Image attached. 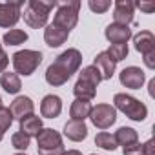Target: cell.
Returning <instances> with one entry per match:
<instances>
[{"label":"cell","instance_id":"obj_36","mask_svg":"<svg viewBox=\"0 0 155 155\" xmlns=\"http://www.w3.org/2000/svg\"><path fill=\"white\" fill-rule=\"evenodd\" d=\"M62 155H82L79 150H68V151H64Z\"/></svg>","mask_w":155,"mask_h":155},{"label":"cell","instance_id":"obj_29","mask_svg":"<svg viewBox=\"0 0 155 155\" xmlns=\"http://www.w3.org/2000/svg\"><path fill=\"white\" fill-rule=\"evenodd\" d=\"M88 6L93 13H106L111 8V2L110 0H90Z\"/></svg>","mask_w":155,"mask_h":155},{"label":"cell","instance_id":"obj_37","mask_svg":"<svg viewBox=\"0 0 155 155\" xmlns=\"http://www.w3.org/2000/svg\"><path fill=\"white\" fill-rule=\"evenodd\" d=\"M2 139H4V133H2V131H0V140H2Z\"/></svg>","mask_w":155,"mask_h":155},{"label":"cell","instance_id":"obj_22","mask_svg":"<svg viewBox=\"0 0 155 155\" xmlns=\"http://www.w3.org/2000/svg\"><path fill=\"white\" fill-rule=\"evenodd\" d=\"M113 137H115L117 144H120V146H128V144H133V142L139 140V133L133 128H126V126L124 128H119Z\"/></svg>","mask_w":155,"mask_h":155},{"label":"cell","instance_id":"obj_31","mask_svg":"<svg viewBox=\"0 0 155 155\" xmlns=\"http://www.w3.org/2000/svg\"><path fill=\"white\" fill-rule=\"evenodd\" d=\"M8 64H9V57L6 55V51L2 49V44H0V73H4V71H6Z\"/></svg>","mask_w":155,"mask_h":155},{"label":"cell","instance_id":"obj_5","mask_svg":"<svg viewBox=\"0 0 155 155\" xmlns=\"http://www.w3.org/2000/svg\"><path fill=\"white\" fill-rule=\"evenodd\" d=\"M38 155H62L66 150L62 146V137L53 128H42L37 135Z\"/></svg>","mask_w":155,"mask_h":155},{"label":"cell","instance_id":"obj_24","mask_svg":"<svg viewBox=\"0 0 155 155\" xmlns=\"http://www.w3.org/2000/svg\"><path fill=\"white\" fill-rule=\"evenodd\" d=\"M95 144L99 146V148H102V150H108V151H113V150H117V140H115V137L111 135V133H108V131H101V133H97V137H95Z\"/></svg>","mask_w":155,"mask_h":155},{"label":"cell","instance_id":"obj_32","mask_svg":"<svg viewBox=\"0 0 155 155\" xmlns=\"http://www.w3.org/2000/svg\"><path fill=\"white\" fill-rule=\"evenodd\" d=\"M142 57H144V64H146V68L155 69V51H150V53H146V55H142Z\"/></svg>","mask_w":155,"mask_h":155},{"label":"cell","instance_id":"obj_13","mask_svg":"<svg viewBox=\"0 0 155 155\" xmlns=\"http://www.w3.org/2000/svg\"><path fill=\"white\" fill-rule=\"evenodd\" d=\"M62 111V101L57 95H46L40 102V113L46 119H57Z\"/></svg>","mask_w":155,"mask_h":155},{"label":"cell","instance_id":"obj_38","mask_svg":"<svg viewBox=\"0 0 155 155\" xmlns=\"http://www.w3.org/2000/svg\"><path fill=\"white\" fill-rule=\"evenodd\" d=\"M17 155H26V153H17Z\"/></svg>","mask_w":155,"mask_h":155},{"label":"cell","instance_id":"obj_25","mask_svg":"<svg viewBox=\"0 0 155 155\" xmlns=\"http://www.w3.org/2000/svg\"><path fill=\"white\" fill-rule=\"evenodd\" d=\"M26 40H28V33L22 29H9L4 35V42L8 46H18V44H24Z\"/></svg>","mask_w":155,"mask_h":155},{"label":"cell","instance_id":"obj_27","mask_svg":"<svg viewBox=\"0 0 155 155\" xmlns=\"http://www.w3.org/2000/svg\"><path fill=\"white\" fill-rule=\"evenodd\" d=\"M13 124V113L9 108H4V106H0V131H6L9 130V126Z\"/></svg>","mask_w":155,"mask_h":155},{"label":"cell","instance_id":"obj_33","mask_svg":"<svg viewBox=\"0 0 155 155\" xmlns=\"http://www.w3.org/2000/svg\"><path fill=\"white\" fill-rule=\"evenodd\" d=\"M142 151H144V155H155V140L150 139L148 142H144L142 144Z\"/></svg>","mask_w":155,"mask_h":155},{"label":"cell","instance_id":"obj_11","mask_svg":"<svg viewBox=\"0 0 155 155\" xmlns=\"http://www.w3.org/2000/svg\"><path fill=\"white\" fill-rule=\"evenodd\" d=\"M106 38L111 42V44H126L130 38H131V29L128 26H120V24H110L104 31Z\"/></svg>","mask_w":155,"mask_h":155},{"label":"cell","instance_id":"obj_23","mask_svg":"<svg viewBox=\"0 0 155 155\" xmlns=\"http://www.w3.org/2000/svg\"><path fill=\"white\" fill-rule=\"evenodd\" d=\"M79 81H82V82H88V84H91V86H99V82L102 81V77H101V73H99V69L95 68V66H86V68H82V71L79 73Z\"/></svg>","mask_w":155,"mask_h":155},{"label":"cell","instance_id":"obj_19","mask_svg":"<svg viewBox=\"0 0 155 155\" xmlns=\"http://www.w3.org/2000/svg\"><path fill=\"white\" fill-rule=\"evenodd\" d=\"M0 86L4 88V91H8V93L15 95V93H18V91H20V88H22V84H20V77H18L17 73L4 71V73H2V77H0Z\"/></svg>","mask_w":155,"mask_h":155},{"label":"cell","instance_id":"obj_14","mask_svg":"<svg viewBox=\"0 0 155 155\" xmlns=\"http://www.w3.org/2000/svg\"><path fill=\"white\" fill-rule=\"evenodd\" d=\"M64 135L73 142H81L88 137V128L84 120H68L64 124Z\"/></svg>","mask_w":155,"mask_h":155},{"label":"cell","instance_id":"obj_30","mask_svg":"<svg viewBox=\"0 0 155 155\" xmlns=\"http://www.w3.org/2000/svg\"><path fill=\"white\" fill-rule=\"evenodd\" d=\"M122 153H124V155H144V151H142V144L137 140V142H133V144L122 146Z\"/></svg>","mask_w":155,"mask_h":155},{"label":"cell","instance_id":"obj_35","mask_svg":"<svg viewBox=\"0 0 155 155\" xmlns=\"http://www.w3.org/2000/svg\"><path fill=\"white\" fill-rule=\"evenodd\" d=\"M150 97H155V79L150 81Z\"/></svg>","mask_w":155,"mask_h":155},{"label":"cell","instance_id":"obj_16","mask_svg":"<svg viewBox=\"0 0 155 155\" xmlns=\"http://www.w3.org/2000/svg\"><path fill=\"white\" fill-rule=\"evenodd\" d=\"M68 37H69V31L60 29V28H57V26H53V24H49V26L46 28V31H44V40H46V44H48L49 48H58V46H62V44L68 40Z\"/></svg>","mask_w":155,"mask_h":155},{"label":"cell","instance_id":"obj_9","mask_svg":"<svg viewBox=\"0 0 155 155\" xmlns=\"http://www.w3.org/2000/svg\"><path fill=\"white\" fill-rule=\"evenodd\" d=\"M24 4L22 2H8L2 4L0 2V28H9L15 26L20 20V8Z\"/></svg>","mask_w":155,"mask_h":155},{"label":"cell","instance_id":"obj_3","mask_svg":"<svg viewBox=\"0 0 155 155\" xmlns=\"http://www.w3.org/2000/svg\"><path fill=\"white\" fill-rule=\"evenodd\" d=\"M113 102H115V108L120 110L126 117H130L131 120H144L148 117V108L144 106V102H140L139 99L131 97V95H126V93H117L113 97Z\"/></svg>","mask_w":155,"mask_h":155},{"label":"cell","instance_id":"obj_40","mask_svg":"<svg viewBox=\"0 0 155 155\" xmlns=\"http://www.w3.org/2000/svg\"><path fill=\"white\" fill-rule=\"evenodd\" d=\"M91 155H95V153H91Z\"/></svg>","mask_w":155,"mask_h":155},{"label":"cell","instance_id":"obj_1","mask_svg":"<svg viewBox=\"0 0 155 155\" xmlns=\"http://www.w3.org/2000/svg\"><path fill=\"white\" fill-rule=\"evenodd\" d=\"M81 64H82V55H81L79 49H75V48L66 49L46 69V82L51 84V86L66 84L71 79V75L77 73V69L81 68Z\"/></svg>","mask_w":155,"mask_h":155},{"label":"cell","instance_id":"obj_8","mask_svg":"<svg viewBox=\"0 0 155 155\" xmlns=\"http://www.w3.org/2000/svg\"><path fill=\"white\" fill-rule=\"evenodd\" d=\"M120 79V84L124 88H130V90H140L144 81H146V75L140 68L137 66H130V68H124L119 75Z\"/></svg>","mask_w":155,"mask_h":155},{"label":"cell","instance_id":"obj_7","mask_svg":"<svg viewBox=\"0 0 155 155\" xmlns=\"http://www.w3.org/2000/svg\"><path fill=\"white\" fill-rule=\"evenodd\" d=\"M90 119L93 122L95 128L99 130H108L111 124H115L117 120V110L110 104H97L91 113H90Z\"/></svg>","mask_w":155,"mask_h":155},{"label":"cell","instance_id":"obj_2","mask_svg":"<svg viewBox=\"0 0 155 155\" xmlns=\"http://www.w3.org/2000/svg\"><path fill=\"white\" fill-rule=\"evenodd\" d=\"M58 2L57 0H29L26 9H24V22L29 26V28H44L48 18H49V11L53 8H57Z\"/></svg>","mask_w":155,"mask_h":155},{"label":"cell","instance_id":"obj_10","mask_svg":"<svg viewBox=\"0 0 155 155\" xmlns=\"http://www.w3.org/2000/svg\"><path fill=\"white\" fill-rule=\"evenodd\" d=\"M133 2L130 0H117L115 2V9H113V20L115 24H120V26H128L133 22Z\"/></svg>","mask_w":155,"mask_h":155},{"label":"cell","instance_id":"obj_18","mask_svg":"<svg viewBox=\"0 0 155 155\" xmlns=\"http://www.w3.org/2000/svg\"><path fill=\"white\" fill-rule=\"evenodd\" d=\"M91 110H93L91 102H88V101H79V99H77V101L71 104V108H69L71 120H84V119H88L90 113H91Z\"/></svg>","mask_w":155,"mask_h":155},{"label":"cell","instance_id":"obj_6","mask_svg":"<svg viewBox=\"0 0 155 155\" xmlns=\"http://www.w3.org/2000/svg\"><path fill=\"white\" fill-rule=\"evenodd\" d=\"M11 58H13V68H15L17 75L29 77L40 66L42 53L40 51H33V49H22V51H17Z\"/></svg>","mask_w":155,"mask_h":155},{"label":"cell","instance_id":"obj_17","mask_svg":"<svg viewBox=\"0 0 155 155\" xmlns=\"http://www.w3.org/2000/svg\"><path fill=\"white\" fill-rule=\"evenodd\" d=\"M133 44H135V49L142 55L155 51V37L151 31H139L133 37Z\"/></svg>","mask_w":155,"mask_h":155},{"label":"cell","instance_id":"obj_20","mask_svg":"<svg viewBox=\"0 0 155 155\" xmlns=\"http://www.w3.org/2000/svg\"><path fill=\"white\" fill-rule=\"evenodd\" d=\"M40 130H42V119L37 117V115H28L20 120V131L26 133L28 137L38 135Z\"/></svg>","mask_w":155,"mask_h":155},{"label":"cell","instance_id":"obj_26","mask_svg":"<svg viewBox=\"0 0 155 155\" xmlns=\"http://www.w3.org/2000/svg\"><path fill=\"white\" fill-rule=\"evenodd\" d=\"M106 53H108V55L111 57V60L117 64V62H120V60H124V58L128 57V44H111Z\"/></svg>","mask_w":155,"mask_h":155},{"label":"cell","instance_id":"obj_21","mask_svg":"<svg viewBox=\"0 0 155 155\" xmlns=\"http://www.w3.org/2000/svg\"><path fill=\"white\" fill-rule=\"evenodd\" d=\"M73 93H75V97L79 99V101H88V102H90V101L95 99L97 88L91 86V84H88V82L77 81V84H75V88H73Z\"/></svg>","mask_w":155,"mask_h":155},{"label":"cell","instance_id":"obj_12","mask_svg":"<svg viewBox=\"0 0 155 155\" xmlns=\"http://www.w3.org/2000/svg\"><path fill=\"white\" fill-rule=\"evenodd\" d=\"M11 113H13V119H18V120H22L24 117H28V115H33V110H35V104H33V101L29 99V97H24V95H20V97H17L13 102H11Z\"/></svg>","mask_w":155,"mask_h":155},{"label":"cell","instance_id":"obj_15","mask_svg":"<svg viewBox=\"0 0 155 155\" xmlns=\"http://www.w3.org/2000/svg\"><path fill=\"white\" fill-rule=\"evenodd\" d=\"M93 66L99 69L102 81H110L111 77H113V73H115V62L111 60V57H110L106 51H102V53H99V55L95 57Z\"/></svg>","mask_w":155,"mask_h":155},{"label":"cell","instance_id":"obj_34","mask_svg":"<svg viewBox=\"0 0 155 155\" xmlns=\"http://www.w3.org/2000/svg\"><path fill=\"white\" fill-rule=\"evenodd\" d=\"M133 6H135V8H139V9H142V11H146V13H153V11H155V4H146V2H133Z\"/></svg>","mask_w":155,"mask_h":155},{"label":"cell","instance_id":"obj_28","mask_svg":"<svg viewBox=\"0 0 155 155\" xmlns=\"http://www.w3.org/2000/svg\"><path fill=\"white\" fill-rule=\"evenodd\" d=\"M29 139H31V137H28L26 133L17 131V133H13V137H11V144H13V148H17V150H26V148L29 146Z\"/></svg>","mask_w":155,"mask_h":155},{"label":"cell","instance_id":"obj_4","mask_svg":"<svg viewBox=\"0 0 155 155\" xmlns=\"http://www.w3.org/2000/svg\"><path fill=\"white\" fill-rule=\"evenodd\" d=\"M79 9H81V2L79 0H69V2H62L53 17V26L60 28V29H73L79 22Z\"/></svg>","mask_w":155,"mask_h":155},{"label":"cell","instance_id":"obj_39","mask_svg":"<svg viewBox=\"0 0 155 155\" xmlns=\"http://www.w3.org/2000/svg\"><path fill=\"white\" fill-rule=\"evenodd\" d=\"M0 106H2V99H0Z\"/></svg>","mask_w":155,"mask_h":155}]
</instances>
